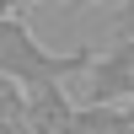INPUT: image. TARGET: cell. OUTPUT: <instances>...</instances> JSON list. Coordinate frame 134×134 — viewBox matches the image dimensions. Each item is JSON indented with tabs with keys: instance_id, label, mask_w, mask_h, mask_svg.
Here are the masks:
<instances>
[{
	"instance_id": "obj_1",
	"label": "cell",
	"mask_w": 134,
	"mask_h": 134,
	"mask_svg": "<svg viewBox=\"0 0 134 134\" xmlns=\"http://www.w3.org/2000/svg\"><path fill=\"white\" fill-rule=\"evenodd\" d=\"M91 64V48H43L32 38V27L21 16H0V70L16 75L21 86H43V81H70Z\"/></svg>"
},
{
	"instance_id": "obj_2",
	"label": "cell",
	"mask_w": 134,
	"mask_h": 134,
	"mask_svg": "<svg viewBox=\"0 0 134 134\" xmlns=\"http://www.w3.org/2000/svg\"><path fill=\"white\" fill-rule=\"evenodd\" d=\"M81 75H86L91 102H134V38L113 43L107 54H91V64Z\"/></svg>"
},
{
	"instance_id": "obj_3",
	"label": "cell",
	"mask_w": 134,
	"mask_h": 134,
	"mask_svg": "<svg viewBox=\"0 0 134 134\" xmlns=\"http://www.w3.org/2000/svg\"><path fill=\"white\" fill-rule=\"evenodd\" d=\"M70 134H134V113L129 102H91L86 97L70 118Z\"/></svg>"
},
{
	"instance_id": "obj_4",
	"label": "cell",
	"mask_w": 134,
	"mask_h": 134,
	"mask_svg": "<svg viewBox=\"0 0 134 134\" xmlns=\"http://www.w3.org/2000/svg\"><path fill=\"white\" fill-rule=\"evenodd\" d=\"M21 113H27V86L0 70V124H11V118H21Z\"/></svg>"
},
{
	"instance_id": "obj_5",
	"label": "cell",
	"mask_w": 134,
	"mask_h": 134,
	"mask_svg": "<svg viewBox=\"0 0 134 134\" xmlns=\"http://www.w3.org/2000/svg\"><path fill=\"white\" fill-rule=\"evenodd\" d=\"M27 5H48V0H0V16H21Z\"/></svg>"
},
{
	"instance_id": "obj_6",
	"label": "cell",
	"mask_w": 134,
	"mask_h": 134,
	"mask_svg": "<svg viewBox=\"0 0 134 134\" xmlns=\"http://www.w3.org/2000/svg\"><path fill=\"white\" fill-rule=\"evenodd\" d=\"M0 134H38V129H32L27 118H11V124H0Z\"/></svg>"
},
{
	"instance_id": "obj_7",
	"label": "cell",
	"mask_w": 134,
	"mask_h": 134,
	"mask_svg": "<svg viewBox=\"0 0 134 134\" xmlns=\"http://www.w3.org/2000/svg\"><path fill=\"white\" fill-rule=\"evenodd\" d=\"M48 5H70V11H81V5H97V0H48Z\"/></svg>"
},
{
	"instance_id": "obj_8",
	"label": "cell",
	"mask_w": 134,
	"mask_h": 134,
	"mask_svg": "<svg viewBox=\"0 0 134 134\" xmlns=\"http://www.w3.org/2000/svg\"><path fill=\"white\" fill-rule=\"evenodd\" d=\"M118 5H124V21L134 27V0H118Z\"/></svg>"
},
{
	"instance_id": "obj_9",
	"label": "cell",
	"mask_w": 134,
	"mask_h": 134,
	"mask_svg": "<svg viewBox=\"0 0 134 134\" xmlns=\"http://www.w3.org/2000/svg\"><path fill=\"white\" fill-rule=\"evenodd\" d=\"M129 113H134V102H129Z\"/></svg>"
}]
</instances>
